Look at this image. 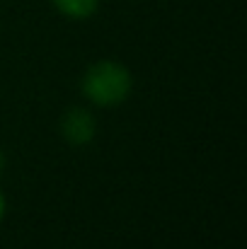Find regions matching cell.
<instances>
[{
	"instance_id": "1",
	"label": "cell",
	"mask_w": 247,
	"mask_h": 249,
	"mask_svg": "<svg viewBox=\"0 0 247 249\" xmlns=\"http://www.w3.org/2000/svg\"><path fill=\"white\" fill-rule=\"evenodd\" d=\"M80 89L82 97L95 107H116L129 99L133 89V78L124 63L104 58L87 66Z\"/></svg>"
},
{
	"instance_id": "2",
	"label": "cell",
	"mask_w": 247,
	"mask_h": 249,
	"mask_svg": "<svg viewBox=\"0 0 247 249\" xmlns=\"http://www.w3.org/2000/svg\"><path fill=\"white\" fill-rule=\"evenodd\" d=\"M95 133H97V121H95L90 109L71 107L61 116V136H63V141L68 145L82 148V145H87L95 138Z\"/></svg>"
},
{
	"instance_id": "3",
	"label": "cell",
	"mask_w": 247,
	"mask_h": 249,
	"mask_svg": "<svg viewBox=\"0 0 247 249\" xmlns=\"http://www.w3.org/2000/svg\"><path fill=\"white\" fill-rule=\"evenodd\" d=\"M51 5L68 19H87L97 12L99 0H51Z\"/></svg>"
},
{
	"instance_id": "4",
	"label": "cell",
	"mask_w": 247,
	"mask_h": 249,
	"mask_svg": "<svg viewBox=\"0 0 247 249\" xmlns=\"http://www.w3.org/2000/svg\"><path fill=\"white\" fill-rule=\"evenodd\" d=\"M5 211H7V201H5V194H2V189H0V223H2V218H5Z\"/></svg>"
},
{
	"instance_id": "5",
	"label": "cell",
	"mask_w": 247,
	"mask_h": 249,
	"mask_svg": "<svg viewBox=\"0 0 247 249\" xmlns=\"http://www.w3.org/2000/svg\"><path fill=\"white\" fill-rule=\"evenodd\" d=\"M2 165H5V158H2V153H0V169H2Z\"/></svg>"
}]
</instances>
